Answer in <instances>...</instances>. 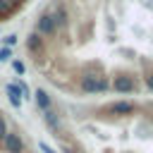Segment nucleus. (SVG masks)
Segmentation results:
<instances>
[{
	"label": "nucleus",
	"instance_id": "8",
	"mask_svg": "<svg viewBox=\"0 0 153 153\" xmlns=\"http://www.w3.org/2000/svg\"><path fill=\"white\" fill-rule=\"evenodd\" d=\"M5 93H7V100H10V105H12L14 110H19V108H22V100H24V96H22V88H19L14 81H7V84H5Z\"/></svg>",
	"mask_w": 153,
	"mask_h": 153
},
{
	"label": "nucleus",
	"instance_id": "14",
	"mask_svg": "<svg viewBox=\"0 0 153 153\" xmlns=\"http://www.w3.org/2000/svg\"><path fill=\"white\" fill-rule=\"evenodd\" d=\"M10 60H12V48L0 45V62H10Z\"/></svg>",
	"mask_w": 153,
	"mask_h": 153
},
{
	"label": "nucleus",
	"instance_id": "13",
	"mask_svg": "<svg viewBox=\"0 0 153 153\" xmlns=\"http://www.w3.org/2000/svg\"><path fill=\"white\" fill-rule=\"evenodd\" d=\"M14 84H17L19 88H22V96H24V100H29V98H31V88H29V86H26V84H24L22 79H17Z\"/></svg>",
	"mask_w": 153,
	"mask_h": 153
},
{
	"label": "nucleus",
	"instance_id": "5",
	"mask_svg": "<svg viewBox=\"0 0 153 153\" xmlns=\"http://www.w3.org/2000/svg\"><path fill=\"white\" fill-rule=\"evenodd\" d=\"M2 148H5V153H24V148H26V143H24V139L17 134V131H7L5 134V139H2Z\"/></svg>",
	"mask_w": 153,
	"mask_h": 153
},
{
	"label": "nucleus",
	"instance_id": "16",
	"mask_svg": "<svg viewBox=\"0 0 153 153\" xmlns=\"http://www.w3.org/2000/svg\"><path fill=\"white\" fill-rule=\"evenodd\" d=\"M38 151H41V153H57V151H55L50 143H45V141H38Z\"/></svg>",
	"mask_w": 153,
	"mask_h": 153
},
{
	"label": "nucleus",
	"instance_id": "2",
	"mask_svg": "<svg viewBox=\"0 0 153 153\" xmlns=\"http://www.w3.org/2000/svg\"><path fill=\"white\" fill-rule=\"evenodd\" d=\"M136 88H139V84L131 74H120L110 81V91H115L120 96H131V93H136Z\"/></svg>",
	"mask_w": 153,
	"mask_h": 153
},
{
	"label": "nucleus",
	"instance_id": "7",
	"mask_svg": "<svg viewBox=\"0 0 153 153\" xmlns=\"http://www.w3.org/2000/svg\"><path fill=\"white\" fill-rule=\"evenodd\" d=\"M43 50H45V38H43L41 33L31 31V33L26 36V53H31V55H41Z\"/></svg>",
	"mask_w": 153,
	"mask_h": 153
},
{
	"label": "nucleus",
	"instance_id": "20",
	"mask_svg": "<svg viewBox=\"0 0 153 153\" xmlns=\"http://www.w3.org/2000/svg\"><path fill=\"white\" fill-rule=\"evenodd\" d=\"M12 2H14V7H19V5H22V2H26V0H12Z\"/></svg>",
	"mask_w": 153,
	"mask_h": 153
},
{
	"label": "nucleus",
	"instance_id": "1",
	"mask_svg": "<svg viewBox=\"0 0 153 153\" xmlns=\"http://www.w3.org/2000/svg\"><path fill=\"white\" fill-rule=\"evenodd\" d=\"M79 88L84 93H108L110 91V79L105 74H96V72H84L79 76Z\"/></svg>",
	"mask_w": 153,
	"mask_h": 153
},
{
	"label": "nucleus",
	"instance_id": "17",
	"mask_svg": "<svg viewBox=\"0 0 153 153\" xmlns=\"http://www.w3.org/2000/svg\"><path fill=\"white\" fill-rule=\"evenodd\" d=\"M12 69H14L17 74H24V72H26V67H24V62H19V60H12Z\"/></svg>",
	"mask_w": 153,
	"mask_h": 153
},
{
	"label": "nucleus",
	"instance_id": "19",
	"mask_svg": "<svg viewBox=\"0 0 153 153\" xmlns=\"http://www.w3.org/2000/svg\"><path fill=\"white\" fill-rule=\"evenodd\" d=\"M60 153H76V151H74V148H72V146H67V143H65V146H62V151H60Z\"/></svg>",
	"mask_w": 153,
	"mask_h": 153
},
{
	"label": "nucleus",
	"instance_id": "11",
	"mask_svg": "<svg viewBox=\"0 0 153 153\" xmlns=\"http://www.w3.org/2000/svg\"><path fill=\"white\" fill-rule=\"evenodd\" d=\"M17 7H14V2L12 0H0V17H7V14H12Z\"/></svg>",
	"mask_w": 153,
	"mask_h": 153
},
{
	"label": "nucleus",
	"instance_id": "3",
	"mask_svg": "<svg viewBox=\"0 0 153 153\" xmlns=\"http://www.w3.org/2000/svg\"><path fill=\"white\" fill-rule=\"evenodd\" d=\"M33 31H36V33H41L45 41L60 33V31H57V24H55V19H53V14H50L48 10H45V12L36 19V29H33Z\"/></svg>",
	"mask_w": 153,
	"mask_h": 153
},
{
	"label": "nucleus",
	"instance_id": "9",
	"mask_svg": "<svg viewBox=\"0 0 153 153\" xmlns=\"http://www.w3.org/2000/svg\"><path fill=\"white\" fill-rule=\"evenodd\" d=\"M33 100H36V105H38L41 112L53 110V98H50V93H48L45 88H36V91H33Z\"/></svg>",
	"mask_w": 153,
	"mask_h": 153
},
{
	"label": "nucleus",
	"instance_id": "18",
	"mask_svg": "<svg viewBox=\"0 0 153 153\" xmlns=\"http://www.w3.org/2000/svg\"><path fill=\"white\" fill-rule=\"evenodd\" d=\"M143 84H146V88H148V91H151V93H153V72H151V74H146V76H143Z\"/></svg>",
	"mask_w": 153,
	"mask_h": 153
},
{
	"label": "nucleus",
	"instance_id": "6",
	"mask_svg": "<svg viewBox=\"0 0 153 153\" xmlns=\"http://www.w3.org/2000/svg\"><path fill=\"white\" fill-rule=\"evenodd\" d=\"M48 12L53 14V19H55V24H57V31H65V29L69 26V12H67V7H65L62 2L50 5Z\"/></svg>",
	"mask_w": 153,
	"mask_h": 153
},
{
	"label": "nucleus",
	"instance_id": "10",
	"mask_svg": "<svg viewBox=\"0 0 153 153\" xmlns=\"http://www.w3.org/2000/svg\"><path fill=\"white\" fill-rule=\"evenodd\" d=\"M43 122H45V127H48L50 131H55V134H60V131H62V122H60V115L55 112V108L43 112Z\"/></svg>",
	"mask_w": 153,
	"mask_h": 153
},
{
	"label": "nucleus",
	"instance_id": "12",
	"mask_svg": "<svg viewBox=\"0 0 153 153\" xmlns=\"http://www.w3.org/2000/svg\"><path fill=\"white\" fill-rule=\"evenodd\" d=\"M17 38H19L17 33H10V36L2 38V45H5V48H14V45H17Z\"/></svg>",
	"mask_w": 153,
	"mask_h": 153
},
{
	"label": "nucleus",
	"instance_id": "15",
	"mask_svg": "<svg viewBox=\"0 0 153 153\" xmlns=\"http://www.w3.org/2000/svg\"><path fill=\"white\" fill-rule=\"evenodd\" d=\"M10 131V127H7V120L0 115V143H2V139H5V134Z\"/></svg>",
	"mask_w": 153,
	"mask_h": 153
},
{
	"label": "nucleus",
	"instance_id": "4",
	"mask_svg": "<svg viewBox=\"0 0 153 153\" xmlns=\"http://www.w3.org/2000/svg\"><path fill=\"white\" fill-rule=\"evenodd\" d=\"M134 110H136V105H134L131 100H127V98L112 100V103H108V108H105V112H108L110 117H124V115H131Z\"/></svg>",
	"mask_w": 153,
	"mask_h": 153
}]
</instances>
